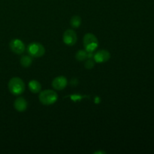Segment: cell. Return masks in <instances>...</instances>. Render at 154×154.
Instances as JSON below:
<instances>
[{
  "mask_svg": "<svg viewBox=\"0 0 154 154\" xmlns=\"http://www.w3.org/2000/svg\"><path fill=\"white\" fill-rule=\"evenodd\" d=\"M9 48L14 54H18V55L22 54L26 49L25 44L20 39L18 38L12 39L9 43Z\"/></svg>",
  "mask_w": 154,
  "mask_h": 154,
  "instance_id": "obj_5",
  "label": "cell"
},
{
  "mask_svg": "<svg viewBox=\"0 0 154 154\" xmlns=\"http://www.w3.org/2000/svg\"><path fill=\"white\" fill-rule=\"evenodd\" d=\"M29 89L32 93H38L42 90V84L36 80H32L29 82Z\"/></svg>",
  "mask_w": 154,
  "mask_h": 154,
  "instance_id": "obj_10",
  "label": "cell"
},
{
  "mask_svg": "<svg viewBox=\"0 0 154 154\" xmlns=\"http://www.w3.org/2000/svg\"><path fill=\"white\" fill-rule=\"evenodd\" d=\"M29 55L32 58H39L45 55V48L41 43L38 42H32L29 44L26 48Z\"/></svg>",
  "mask_w": 154,
  "mask_h": 154,
  "instance_id": "obj_4",
  "label": "cell"
},
{
  "mask_svg": "<svg viewBox=\"0 0 154 154\" xmlns=\"http://www.w3.org/2000/svg\"><path fill=\"white\" fill-rule=\"evenodd\" d=\"M95 63H96V62H95L94 60H93V59H87L85 64H84V66H85V68L87 69H92L94 67Z\"/></svg>",
  "mask_w": 154,
  "mask_h": 154,
  "instance_id": "obj_15",
  "label": "cell"
},
{
  "mask_svg": "<svg viewBox=\"0 0 154 154\" xmlns=\"http://www.w3.org/2000/svg\"><path fill=\"white\" fill-rule=\"evenodd\" d=\"M66 97H70V99H72L73 102H79L81 101V99H83L84 98H87L89 97V96H81V95L79 94H73L72 96H66Z\"/></svg>",
  "mask_w": 154,
  "mask_h": 154,
  "instance_id": "obj_14",
  "label": "cell"
},
{
  "mask_svg": "<svg viewBox=\"0 0 154 154\" xmlns=\"http://www.w3.org/2000/svg\"><path fill=\"white\" fill-rule=\"evenodd\" d=\"M20 65L24 68H28L30 66L32 63V57L31 56H23L20 58Z\"/></svg>",
  "mask_w": 154,
  "mask_h": 154,
  "instance_id": "obj_11",
  "label": "cell"
},
{
  "mask_svg": "<svg viewBox=\"0 0 154 154\" xmlns=\"http://www.w3.org/2000/svg\"><path fill=\"white\" fill-rule=\"evenodd\" d=\"M75 58L80 62L87 60V52L85 50H79L75 55Z\"/></svg>",
  "mask_w": 154,
  "mask_h": 154,
  "instance_id": "obj_13",
  "label": "cell"
},
{
  "mask_svg": "<svg viewBox=\"0 0 154 154\" xmlns=\"http://www.w3.org/2000/svg\"><path fill=\"white\" fill-rule=\"evenodd\" d=\"M102 153L105 154V153H105V151H100V150H99V151H96V152H94V154H102Z\"/></svg>",
  "mask_w": 154,
  "mask_h": 154,
  "instance_id": "obj_18",
  "label": "cell"
},
{
  "mask_svg": "<svg viewBox=\"0 0 154 154\" xmlns=\"http://www.w3.org/2000/svg\"><path fill=\"white\" fill-rule=\"evenodd\" d=\"M111 58V54L106 50H100L93 56V60L97 63H104L108 62Z\"/></svg>",
  "mask_w": 154,
  "mask_h": 154,
  "instance_id": "obj_7",
  "label": "cell"
},
{
  "mask_svg": "<svg viewBox=\"0 0 154 154\" xmlns=\"http://www.w3.org/2000/svg\"><path fill=\"white\" fill-rule=\"evenodd\" d=\"M78 80L77 79H72V82H71V84H72V85H73V86H76L77 84H78Z\"/></svg>",
  "mask_w": 154,
  "mask_h": 154,
  "instance_id": "obj_16",
  "label": "cell"
},
{
  "mask_svg": "<svg viewBox=\"0 0 154 154\" xmlns=\"http://www.w3.org/2000/svg\"><path fill=\"white\" fill-rule=\"evenodd\" d=\"M27 107H28V102L23 97L17 98L14 102V108L18 112H23L27 109Z\"/></svg>",
  "mask_w": 154,
  "mask_h": 154,
  "instance_id": "obj_9",
  "label": "cell"
},
{
  "mask_svg": "<svg viewBox=\"0 0 154 154\" xmlns=\"http://www.w3.org/2000/svg\"><path fill=\"white\" fill-rule=\"evenodd\" d=\"M70 25L72 28L78 29L81 25V17L78 15H75L70 20Z\"/></svg>",
  "mask_w": 154,
  "mask_h": 154,
  "instance_id": "obj_12",
  "label": "cell"
},
{
  "mask_svg": "<svg viewBox=\"0 0 154 154\" xmlns=\"http://www.w3.org/2000/svg\"><path fill=\"white\" fill-rule=\"evenodd\" d=\"M68 84L67 78L64 76H58L54 78L52 81V87L57 90H63Z\"/></svg>",
  "mask_w": 154,
  "mask_h": 154,
  "instance_id": "obj_8",
  "label": "cell"
},
{
  "mask_svg": "<svg viewBox=\"0 0 154 154\" xmlns=\"http://www.w3.org/2000/svg\"><path fill=\"white\" fill-rule=\"evenodd\" d=\"M83 43H84V50L87 52H94L99 47L98 38L93 33H87L84 37Z\"/></svg>",
  "mask_w": 154,
  "mask_h": 154,
  "instance_id": "obj_3",
  "label": "cell"
},
{
  "mask_svg": "<svg viewBox=\"0 0 154 154\" xmlns=\"http://www.w3.org/2000/svg\"><path fill=\"white\" fill-rule=\"evenodd\" d=\"M94 102L96 104H99L101 102V99L99 97H98V96H96V98H95V100H94Z\"/></svg>",
  "mask_w": 154,
  "mask_h": 154,
  "instance_id": "obj_17",
  "label": "cell"
},
{
  "mask_svg": "<svg viewBox=\"0 0 154 154\" xmlns=\"http://www.w3.org/2000/svg\"><path fill=\"white\" fill-rule=\"evenodd\" d=\"M78 36L73 29H67L64 32L63 35V41L68 46H73L76 44Z\"/></svg>",
  "mask_w": 154,
  "mask_h": 154,
  "instance_id": "obj_6",
  "label": "cell"
},
{
  "mask_svg": "<svg viewBox=\"0 0 154 154\" xmlns=\"http://www.w3.org/2000/svg\"><path fill=\"white\" fill-rule=\"evenodd\" d=\"M39 102L44 105H51L58 99V95L53 90H45L39 93Z\"/></svg>",
  "mask_w": 154,
  "mask_h": 154,
  "instance_id": "obj_2",
  "label": "cell"
},
{
  "mask_svg": "<svg viewBox=\"0 0 154 154\" xmlns=\"http://www.w3.org/2000/svg\"><path fill=\"white\" fill-rule=\"evenodd\" d=\"M8 87L11 94L14 96H20L25 91L26 86L21 78L14 77L9 81Z\"/></svg>",
  "mask_w": 154,
  "mask_h": 154,
  "instance_id": "obj_1",
  "label": "cell"
}]
</instances>
